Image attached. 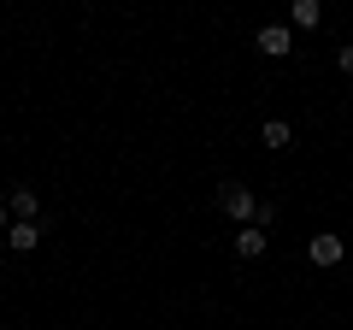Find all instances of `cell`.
<instances>
[{"instance_id":"cell-1","label":"cell","mask_w":353,"mask_h":330,"mask_svg":"<svg viewBox=\"0 0 353 330\" xmlns=\"http://www.w3.org/2000/svg\"><path fill=\"white\" fill-rule=\"evenodd\" d=\"M218 206H224L236 224H253V218H259V201H253L248 183H218Z\"/></svg>"},{"instance_id":"cell-2","label":"cell","mask_w":353,"mask_h":330,"mask_svg":"<svg viewBox=\"0 0 353 330\" xmlns=\"http://www.w3.org/2000/svg\"><path fill=\"white\" fill-rule=\"evenodd\" d=\"M253 48H259L265 59H289L294 53V24H265L259 36H253Z\"/></svg>"},{"instance_id":"cell-3","label":"cell","mask_w":353,"mask_h":330,"mask_svg":"<svg viewBox=\"0 0 353 330\" xmlns=\"http://www.w3.org/2000/svg\"><path fill=\"white\" fill-rule=\"evenodd\" d=\"M306 254H312V266H341V236H330V230H324V236L306 242Z\"/></svg>"},{"instance_id":"cell-4","label":"cell","mask_w":353,"mask_h":330,"mask_svg":"<svg viewBox=\"0 0 353 330\" xmlns=\"http://www.w3.org/2000/svg\"><path fill=\"white\" fill-rule=\"evenodd\" d=\"M6 206H12V224H36V189H24V183H18V189L6 195Z\"/></svg>"},{"instance_id":"cell-5","label":"cell","mask_w":353,"mask_h":330,"mask_svg":"<svg viewBox=\"0 0 353 330\" xmlns=\"http://www.w3.org/2000/svg\"><path fill=\"white\" fill-rule=\"evenodd\" d=\"M236 254H241V260H259V254H265V230H259V224H241V230H236Z\"/></svg>"},{"instance_id":"cell-6","label":"cell","mask_w":353,"mask_h":330,"mask_svg":"<svg viewBox=\"0 0 353 330\" xmlns=\"http://www.w3.org/2000/svg\"><path fill=\"white\" fill-rule=\"evenodd\" d=\"M259 142H265V148H289V142H294V124H289V118H265Z\"/></svg>"},{"instance_id":"cell-7","label":"cell","mask_w":353,"mask_h":330,"mask_svg":"<svg viewBox=\"0 0 353 330\" xmlns=\"http://www.w3.org/2000/svg\"><path fill=\"white\" fill-rule=\"evenodd\" d=\"M6 242H12V254H30V248L41 242V224H12V230H6Z\"/></svg>"},{"instance_id":"cell-8","label":"cell","mask_w":353,"mask_h":330,"mask_svg":"<svg viewBox=\"0 0 353 330\" xmlns=\"http://www.w3.org/2000/svg\"><path fill=\"white\" fill-rule=\"evenodd\" d=\"M324 24V6L318 0H294V30H318Z\"/></svg>"},{"instance_id":"cell-9","label":"cell","mask_w":353,"mask_h":330,"mask_svg":"<svg viewBox=\"0 0 353 330\" xmlns=\"http://www.w3.org/2000/svg\"><path fill=\"white\" fill-rule=\"evenodd\" d=\"M336 65H341V77H353V48H336Z\"/></svg>"},{"instance_id":"cell-10","label":"cell","mask_w":353,"mask_h":330,"mask_svg":"<svg viewBox=\"0 0 353 330\" xmlns=\"http://www.w3.org/2000/svg\"><path fill=\"white\" fill-rule=\"evenodd\" d=\"M6 230H12V206L0 201V236H6Z\"/></svg>"}]
</instances>
